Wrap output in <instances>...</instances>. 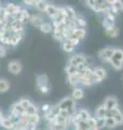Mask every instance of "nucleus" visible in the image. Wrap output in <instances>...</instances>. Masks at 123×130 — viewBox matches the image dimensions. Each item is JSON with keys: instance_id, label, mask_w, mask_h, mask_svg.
<instances>
[{"instance_id": "obj_1", "label": "nucleus", "mask_w": 123, "mask_h": 130, "mask_svg": "<svg viewBox=\"0 0 123 130\" xmlns=\"http://www.w3.org/2000/svg\"><path fill=\"white\" fill-rule=\"evenodd\" d=\"M58 107L60 108V111H67L70 115L75 114L77 112L76 108V101L72 99L71 96H65L64 99H62L58 103Z\"/></svg>"}, {"instance_id": "obj_2", "label": "nucleus", "mask_w": 123, "mask_h": 130, "mask_svg": "<svg viewBox=\"0 0 123 130\" xmlns=\"http://www.w3.org/2000/svg\"><path fill=\"white\" fill-rule=\"evenodd\" d=\"M113 52H114V48H112V47L102 48L98 51V58H99V60H101L102 62L109 63V61L111 60L112 55H113Z\"/></svg>"}, {"instance_id": "obj_3", "label": "nucleus", "mask_w": 123, "mask_h": 130, "mask_svg": "<svg viewBox=\"0 0 123 130\" xmlns=\"http://www.w3.org/2000/svg\"><path fill=\"white\" fill-rule=\"evenodd\" d=\"M23 70L22 62L18 60H12L8 63V71H9L12 75H18Z\"/></svg>"}, {"instance_id": "obj_4", "label": "nucleus", "mask_w": 123, "mask_h": 130, "mask_svg": "<svg viewBox=\"0 0 123 130\" xmlns=\"http://www.w3.org/2000/svg\"><path fill=\"white\" fill-rule=\"evenodd\" d=\"M87 59L88 56L85 55L84 53H76L73 54L70 59L68 61V65H72V66H78L80 64H83V63H87Z\"/></svg>"}, {"instance_id": "obj_5", "label": "nucleus", "mask_w": 123, "mask_h": 130, "mask_svg": "<svg viewBox=\"0 0 123 130\" xmlns=\"http://www.w3.org/2000/svg\"><path fill=\"white\" fill-rule=\"evenodd\" d=\"M9 114L12 115V116H15V117H22L24 114H25V109L23 108V106L20 105V103L17 101V102L13 103L10 106Z\"/></svg>"}, {"instance_id": "obj_6", "label": "nucleus", "mask_w": 123, "mask_h": 130, "mask_svg": "<svg viewBox=\"0 0 123 130\" xmlns=\"http://www.w3.org/2000/svg\"><path fill=\"white\" fill-rule=\"evenodd\" d=\"M5 10H6V13L9 16L14 18V16L22 10V7H20L19 5H15V3H13V2H8L5 6Z\"/></svg>"}, {"instance_id": "obj_7", "label": "nucleus", "mask_w": 123, "mask_h": 130, "mask_svg": "<svg viewBox=\"0 0 123 130\" xmlns=\"http://www.w3.org/2000/svg\"><path fill=\"white\" fill-rule=\"evenodd\" d=\"M102 105H104V106L107 108L108 111H109V109H113V108H119V107H120L118 99L116 96H113V95H108L105 99Z\"/></svg>"}, {"instance_id": "obj_8", "label": "nucleus", "mask_w": 123, "mask_h": 130, "mask_svg": "<svg viewBox=\"0 0 123 130\" xmlns=\"http://www.w3.org/2000/svg\"><path fill=\"white\" fill-rule=\"evenodd\" d=\"M110 5V12L112 14H118L119 12L123 11V1L121 0H113V1H108Z\"/></svg>"}, {"instance_id": "obj_9", "label": "nucleus", "mask_w": 123, "mask_h": 130, "mask_svg": "<svg viewBox=\"0 0 123 130\" xmlns=\"http://www.w3.org/2000/svg\"><path fill=\"white\" fill-rule=\"evenodd\" d=\"M30 16H31V14L29 13V11H27L26 9H22L17 14L14 16V20H16V21L22 22V23L25 24L26 22H29Z\"/></svg>"}, {"instance_id": "obj_10", "label": "nucleus", "mask_w": 123, "mask_h": 130, "mask_svg": "<svg viewBox=\"0 0 123 130\" xmlns=\"http://www.w3.org/2000/svg\"><path fill=\"white\" fill-rule=\"evenodd\" d=\"M114 21H116V15L112 14V13H109L105 16L104 19H102V27L105 28V29H107V28H110L112 26H116V24H114Z\"/></svg>"}, {"instance_id": "obj_11", "label": "nucleus", "mask_w": 123, "mask_h": 130, "mask_svg": "<svg viewBox=\"0 0 123 130\" xmlns=\"http://www.w3.org/2000/svg\"><path fill=\"white\" fill-rule=\"evenodd\" d=\"M85 26H87V21H85V19L81 15L77 14L76 18L71 21L72 28H85Z\"/></svg>"}, {"instance_id": "obj_12", "label": "nucleus", "mask_w": 123, "mask_h": 130, "mask_svg": "<svg viewBox=\"0 0 123 130\" xmlns=\"http://www.w3.org/2000/svg\"><path fill=\"white\" fill-rule=\"evenodd\" d=\"M81 80H82V77L81 74H75V75H70V76H67V83L72 86L73 88L75 87H80L81 85Z\"/></svg>"}, {"instance_id": "obj_13", "label": "nucleus", "mask_w": 123, "mask_h": 130, "mask_svg": "<svg viewBox=\"0 0 123 130\" xmlns=\"http://www.w3.org/2000/svg\"><path fill=\"white\" fill-rule=\"evenodd\" d=\"M24 35H25V32H12L11 38H10V46H12V47L17 46L23 40Z\"/></svg>"}, {"instance_id": "obj_14", "label": "nucleus", "mask_w": 123, "mask_h": 130, "mask_svg": "<svg viewBox=\"0 0 123 130\" xmlns=\"http://www.w3.org/2000/svg\"><path fill=\"white\" fill-rule=\"evenodd\" d=\"M44 22H46V21H44V19L40 14H37V13L36 14H31L30 20H29V23L31 24L32 26H35L37 28H39Z\"/></svg>"}, {"instance_id": "obj_15", "label": "nucleus", "mask_w": 123, "mask_h": 130, "mask_svg": "<svg viewBox=\"0 0 123 130\" xmlns=\"http://www.w3.org/2000/svg\"><path fill=\"white\" fill-rule=\"evenodd\" d=\"M24 29H25V24L13 19V21L11 22V32H24Z\"/></svg>"}, {"instance_id": "obj_16", "label": "nucleus", "mask_w": 123, "mask_h": 130, "mask_svg": "<svg viewBox=\"0 0 123 130\" xmlns=\"http://www.w3.org/2000/svg\"><path fill=\"white\" fill-rule=\"evenodd\" d=\"M0 126H1L3 129H6V130H13L15 128L14 123L12 121V119L10 118L9 116H5V117H3L2 120L0 121Z\"/></svg>"}, {"instance_id": "obj_17", "label": "nucleus", "mask_w": 123, "mask_h": 130, "mask_svg": "<svg viewBox=\"0 0 123 130\" xmlns=\"http://www.w3.org/2000/svg\"><path fill=\"white\" fill-rule=\"evenodd\" d=\"M85 36H87V30H85V28H73L72 29V34H71L72 38H76L78 40H82Z\"/></svg>"}, {"instance_id": "obj_18", "label": "nucleus", "mask_w": 123, "mask_h": 130, "mask_svg": "<svg viewBox=\"0 0 123 130\" xmlns=\"http://www.w3.org/2000/svg\"><path fill=\"white\" fill-rule=\"evenodd\" d=\"M36 83H37V87L50 86V84H49V77L46 74H40V75L37 76Z\"/></svg>"}, {"instance_id": "obj_19", "label": "nucleus", "mask_w": 123, "mask_h": 130, "mask_svg": "<svg viewBox=\"0 0 123 130\" xmlns=\"http://www.w3.org/2000/svg\"><path fill=\"white\" fill-rule=\"evenodd\" d=\"M63 10H64L65 16H66L68 20H70V21H72V20L77 16L76 10L73 9L72 7H70V6H64V7H63Z\"/></svg>"}, {"instance_id": "obj_20", "label": "nucleus", "mask_w": 123, "mask_h": 130, "mask_svg": "<svg viewBox=\"0 0 123 130\" xmlns=\"http://www.w3.org/2000/svg\"><path fill=\"white\" fill-rule=\"evenodd\" d=\"M83 96H84V90H83V88H81V87H75L73 88V90H72V93H71V98L73 100H81V99H83Z\"/></svg>"}, {"instance_id": "obj_21", "label": "nucleus", "mask_w": 123, "mask_h": 130, "mask_svg": "<svg viewBox=\"0 0 123 130\" xmlns=\"http://www.w3.org/2000/svg\"><path fill=\"white\" fill-rule=\"evenodd\" d=\"M69 127V125L67 124H57L54 121H51V123L48 124V128L49 130H66Z\"/></svg>"}, {"instance_id": "obj_22", "label": "nucleus", "mask_w": 123, "mask_h": 130, "mask_svg": "<svg viewBox=\"0 0 123 130\" xmlns=\"http://www.w3.org/2000/svg\"><path fill=\"white\" fill-rule=\"evenodd\" d=\"M107 114H108V109L101 104L100 106H98L96 108L95 118H106V117H107Z\"/></svg>"}, {"instance_id": "obj_23", "label": "nucleus", "mask_w": 123, "mask_h": 130, "mask_svg": "<svg viewBox=\"0 0 123 130\" xmlns=\"http://www.w3.org/2000/svg\"><path fill=\"white\" fill-rule=\"evenodd\" d=\"M57 9H58V7H56L55 5H52V3H49V6L47 7V9H46V15L49 16L50 19L52 18H54L55 14L57 13Z\"/></svg>"}, {"instance_id": "obj_24", "label": "nucleus", "mask_w": 123, "mask_h": 130, "mask_svg": "<svg viewBox=\"0 0 123 130\" xmlns=\"http://www.w3.org/2000/svg\"><path fill=\"white\" fill-rule=\"evenodd\" d=\"M11 84L6 78H0V93H6L10 90Z\"/></svg>"}, {"instance_id": "obj_25", "label": "nucleus", "mask_w": 123, "mask_h": 130, "mask_svg": "<svg viewBox=\"0 0 123 130\" xmlns=\"http://www.w3.org/2000/svg\"><path fill=\"white\" fill-rule=\"evenodd\" d=\"M93 73H94V75H96L97 77H99L101 80H104L106 77H107V71H106L104 67H100V66L94 67L93 68Z\"/></svg>"}, {"instance_id": "obj_26", "label": "nucleus", "mask_w": 123, "mask_h": 130, "mask_svg": "<svg viewBox=\"0 0 123 130\" xmlns=\"http://www.w3.org/2000/svg\"><path fill=\"white\" fill-rule=\"evenodd\" d=\"M105 32H106V35L110 38H117L119 36V34H120V29H119L117 26H112L110 28L105 29Z\"/></svg>"}, {"instance_id": "obj_27", "label": "nucleus", "mask_w": 123, "mask_h": 130, "mask_svg": "<svg viewBox=\"0 0 123 130\" xmlns=\"http://www.w3.org/2000/svg\"><path fill=\"white\" fill-rule=\"evenodd\" d=\"M77 115L80 118V120H83V121H87L90 117H92L90 112L85 108H81V109H79V111H77Z\"/></svg>"}, {"instance_id": "obj_28", "label": "nucleus", "mask_w": 123, "mask_h": 130, "mask_svg": "<svg viewBox=\"0 0 123 130\" xmlns=\"http://www.w3.org/2000/svg\"><path fill=\"white\" fill-rule=\"evenodd\" d=\"M111 60L117 61V62H123V49L114 48V52H113Z\"/></svg>"}, {"instance_id": "obj_29", "label": "nucleus", "mask_w": 123, "mask_h": 130, "mask_svg": "<svg viewBox=\"0 0 123 130\" xmlns=\"http://www.w3.org/2000/svg\"><path fill=\"white\" fill-rule=\"evenodd\" d=\"M48 6H49V2L44 1V0H38L35 8H36V10L39 11V12H46V9H47Z\"/></svg>"}, {"instance_id": "obj_30", "label": "nucleus", "mask_w": 123, "mask_h": 130, "mask_svg": "<svg viewBox=\"0 0 123 130\" xmlns=\"http://www.w3.org/2000/svg\"><path fill=\"white\" fill-rule=\"evenodd\" d=\"M39 29L43 32V34H50V32L53 30V26H52V23H49V22H44L42 25L39 27Z\"/></svg>"}, {"instance_id": "obj_31", "label": "nucleus", "mask_w": 123, "mask_h": 130, "mask_svg": "<svg viewBox=\"0 0 123 130\" xmlns=\"http://www.w3.org/2000/svg\"><path fill=\"white\" fill-rule=\"evenodd\" d=\"M25 114L26 115H36V114H39V107L37 105H35L34 103H31L30 106L25 111Z\"/></svg>"}, {"instance_id": "obj_32", "label": "nucleus", "mask_w": 123, "mask_h": 130, "mask_svg": "<svg viewBox=\"0 0 123 130\" xmlns=\"http://www.w3.org/2000/svg\"><path fill=\"white\" fill-rule=\"evenodd\" d=\"M62 49H63L65 52H67V53H72V52L75 51V47L69 41H64L62 43Z\"/></svg>"}, {"instance_id": "obj_33", "label": "nucleus", "mask_w": 123, "mask_h": 130, "mask_svg": "<svg viewBox=\"0 0 123 130\" xmlns=\"http://www.w3.org/2000/svg\"><path fill=\"white\" fill-rule=\"evenodd\" d=\"M117 123L114 121V119L112 118V117H106V126L105 128L107 129H114L117 127Z\"/></svg>"}, {"instance_id": "obj_34", "label": "nucleus", "mask_w": 123, "mask_h": 130, "mask_svg": "<svg viewBox=\"0 0 123 130\" xmlns=\"http://www.w3.org/2000/svg\"><path fill=\"white\" fill-rule=\"evenodd\" d=\"M75 129L76 130H90L91 128H90V126H89V124L87 123V121L81 120L75 126Z\"/></svg>"}, {"instance_id": "obj_35", "label": "nucleus", "mask_w": 123, "mask_h": 130, "mask_svg": "<svg viewBox=\"0 0 123 130\" xmlns=\"http://www.w3.org/2000/svg\"><path fill=\"white\" fill-rule=\"evenodd\" d=\"M65 72H66L67 76H70V75H75L78 74V71H77V67L76 66H72V65H68L65 67Z\"/></svg>"}, {"instance_id": "obj_36", "label": "nucleus", "mask_w": 123, "mask_h": 130, "mask_svg": "<svg viewBox=\"0 0 123 130\" xmlns=\"http://www.w3.org/2000/svg\"><path fill=\"white\" fill-rule=\"evenodd\" d=\"M18 102L20 103V105H22V106H23V108L25 109V111H26V109H27L28 107L30 106V104H31L30 100H29V99H27V98H20Z\"/></svg>"}, {"instance_id": "obj_37", "label": "nucleus", "mask_w": 123, "mask_h": 130, "mask_svg": "<svg viewBox=\"0 0 123 130\" xmlns=\"http://www.w3.org/2000/svg\"><path fill=\"white\" fill-rule=\"evenodd\" d=\"M112 118L114 119V121L117 123V125L118 126H120V125H123V112L122 111H120L118 114H116Z\"/></svg>"}, {"instance_id": "obj_38", "label": "nucleus", "mask_w": 123, "mask_h": 130, "mask_svg": "<svg viewBox=\"0 0 123 130\" xmlns=\"http://www.w3.org/2000/svg\"><path fill=\"white\" fill-rule=\"evenodd\" d=\"M37 90H38V92L40 93V94L42 95H47L50 93L51 91V87L50 86H46V87H37Z\"/></svg>"}, {"instance_id": "obj_39", "label": "nucleus", "mask_w": 123, "mask_h": 130, "mask_svg": "<svg viewBox=\"0 0 123 130\" xmlns=\"http://www.w3.org/2000/svg\"><path fill=\"white\" fill-rule=\"evenodd\" d=\"M53 38H54L55 40H57V41H59V42L66 41V39H65V37H64V34H60V32H53Z\"/></svg>"}, {"instance_id": "obj_40", "label": "nucleus", "mask_w": 123, "mask_h": 130, "mask_svg": "<svg viewBox=\"0 0 123 130\" xmlns=\"http://www.w3.org/2000/svg\"><path fill=\"white\" fill-rule=\"evenodd\" d=\"M96 126L97 129H102L106 126V118H96Z\"/></svg>"}, {"instance_id": "obj_41", "label": "nucleus", "mask_w": 123, "mask_h": 130, "mask_svg": "<svg viewBox=\"0 0 123 130\" xmlns=\"http://www.w3.org/2000/svg\"><path fill=\"white\" fill-rule=\"evenodd\" d=\"M51 108H52V105H51V104H47V103H46V104H42V105L40 106V109H41V112H42L43 115L50 112Z\"/></svg>"}, {"instance_id": "obj_42", "label": "nucleus", "mask_w": 123, "mask_h": 130, "mask_svg": "<svg viewBox=\"0 0 123 130\" xmlns=\"http://www.w3.org/2000/svg\"><path fill=\"white\" fill-rule=\"evenodd\" d=\"M8 53V50H7V47L3 46V44L0 43V59H3L6 58V55Z\"/></svg>"}, {"instance_id": "obj_43", "label": "nucleus", "mask_w": 123, "mask_h": 130, "mask_svg": "<svg viewBox=\"0 0 123 130\" xmlns=\"http://www.w3.org/2000/svg\"><path fill=\"white\" fill-rule=\"evenodd\" d=\"M37 1L38 0H25V1H23V3L27 7H35L37 5Z\"/></svg>"}, {"instance_id": "obj_44", "label": "nucleus", "mask_w": 123, "mask_h": 130, "mask_svg": "<svg viewBox=\"0 0 123 130\" xmlns=\"http://www.w3.org/2000/svg\"><path fill=\"white\" fill-rule=\"evenodd\" d=\"M67 41L70 42V43H71V44H72V46L75 47V48L78 46V44L80 43V40H78V39H76V38H72V37H71V38H69V39L67 40Z\"/></svg>"}, {"instance_id": "obj_45", "label": "nucleus", "mask_w": 123, "mask_h": 130, "mask_svg": "<svg viewBox=\"0 0 123 130\" xmlns=\"http://www.w3.org/2000/svg\"><path fill=\"white\" fill-rule=\"evenodd\" d=\"M3 117H5V116H3V114H2V112H1V111H0V121H1V120H2V118H3Z\"/></svg>"}, {"instance_id": "obj_46", "label": "nucleus", "mask_w": 123, "mask_h": 130, "mask_svg": "<svg viewBox=\"0 0 123 130\" xmlns=\"http://www.w3.org/2000/svg\"><path fill=\"white\" fill-rule=\"evenodd\" d=\"M13 130H18V129H16V128H14V129H13Z\"/></svg>"}, {"instance_id": "obj_47", "label": "nucleus", "mask_w": 123, "mask_h": 130, "mask_svg": "<svg viewBox=\"0 0 123 130\" xmlns=\"http://www.w3.org/2000/svg\"><path fill=\"white\" fill-rule=\"evenodd\" d=\"M1 6H2V5H1V2H0V7H1Z\"/></svg>"}, {"instance_id": "obj_48", "label": "nucleus", "mask_w": 123, "mask_h": 130, "mask_svg": "<svg viewBox=\"0 0 123 130\" xmlns=\"http://www.w3.org/2000/svg\"><path fill=\"white\" fill-rule=\"evenodd\" d=\"M36 130H39V129H36Z\"/></svg>"}, {"instance_id": "obj_49", "label": "nucleus", "mask_w": 123, "mask_h": 130, "mask_svg": "<svg viewBox=\"0 0 123 130\" xmlns=\"http://www.w3.org/2000/svg\"><path fill=\"white\" fill-rule=\"evenodd\" d=\"M75 130H76V129H75Z\"/></svg>"}]
</instances>
